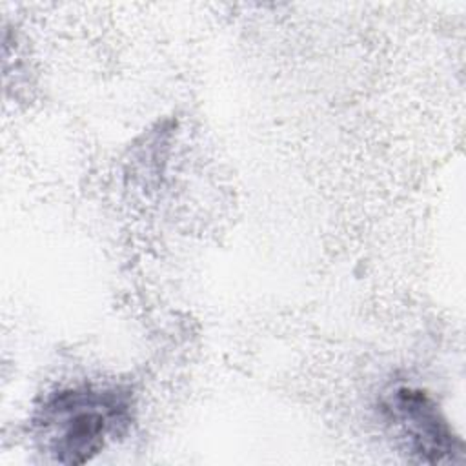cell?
Segmentation results:
<instances>
[{
  "instance_id": "1",
  "label": "cell",
  "mask_w": 466,
  "mask_h": 466,
  "mask_svg": "<svg viewBox=\"0 0 466 466\" xmlns=\"http://www.w3.org/2000/svg\"><path fill=\"white\" fill-rule=\"evenodd\" d=\"M35 422L51 461L84 464L127 428L131 402L120 388H67L47 397Z\"/></svg>"
},
{
  "instance_id": "2",
  "label": "cell",
  "mask_w": 466,
  "mask_h": 466,
  "mask_svg": "<svg viewBox=\"0 0 466 466\" xmlns=\"http://www.w3.org/2000/svg\"><path fill=\"white\" fill-rule=\"evenodd\" d=\"M382 413L404 441L406 453L419 462H455L462 444L437 404L417 388H397L382 404Z\"/></svg>"
}]
</instances>
